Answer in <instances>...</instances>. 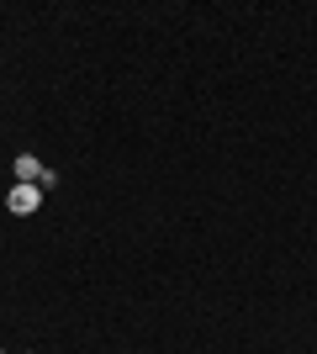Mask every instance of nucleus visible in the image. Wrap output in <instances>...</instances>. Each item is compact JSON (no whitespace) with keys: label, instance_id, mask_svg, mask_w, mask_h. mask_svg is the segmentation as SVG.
<instances>
[{"label":"nucleus","instance_id":"1","mask_svg":"<svg viewBox=\"0 0 317 354\" xmlns=\"http://www.w3.org/2000/svg\"><path fill=\"white\" fill-rule=\"evenodd\" d=\"M6 207H11L16 217H32V212L43 207V185H11V196H6Z\"/></svg>","mask_w":317,"mask_h":354},{"label":"nucleus","instance_id":"2","mask_svg":"<svg viewBox=\"0 0 317 354\" xmlns=\"http://www.w3.org/2000/svg\"><path fill=\"white\" fill-rule=\"evenodd\" d=\"M16 180H21V185H37V180H43V164L32 159V153H21V159H16Z\"/></svg>","mask_w":317,"mask_h":354}]
</instances>
